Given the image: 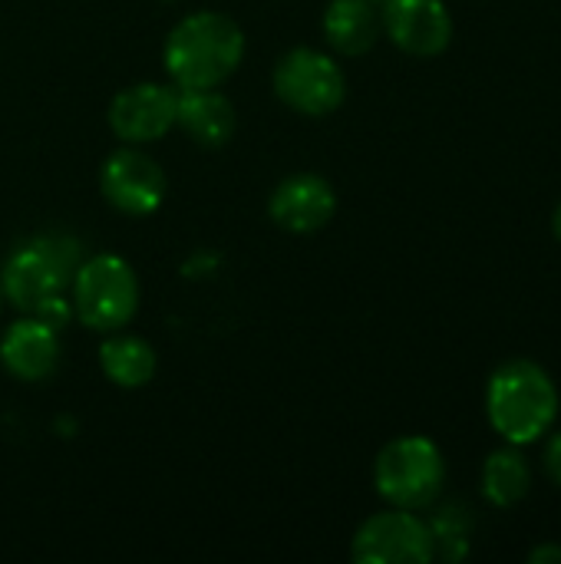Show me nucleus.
Wrapping results in <instances>:
<instances>
[{"mask_svg":"<svg viewBox=\"0 0 561 564\" xmlns=\"http://www.w3.org/2000/svg\"><path fill=\"white\" fill-rule=\"evenodd\" d=\"M430 535H433V549L443 562H463L470 555V539H473V512L463 502H446L433 512V519L427 522Z\"/></svg>","mask_w":561,"mask_h":564,"instance_id":"17","label":"nucleus"},{"mask_svg":"<svg viewBox=\"0 0 561 564\" xmlns=\"http://www.w3.org/2000/svg\"><path fill=\"white\" fill-rule=\"evenodd\" d=\"M99 192L122 215H152L165 198V172L152 155L126 145L103 162Z\"/></svg>","mask_w":561,"mask_h":564,"instance_id":"8","label":"nucleus"},{"mask_svg":"<svg viewBox=\"0 0 561 564\" xmlns=\"http://www.w3.org/2000/svg\"><path fill=\"white\" fill-rule=\"evenodd\" d=\"M245 56L241 26L218 10H198L182 17L162 50L165 69L179 89L222 86Z\"/></svg>","mask_w":561,"mask_h":564,"instance_id":"1","label":"nucleus"},{"mask_svg":"<svg viewBox=\"0 0 561 564\" xmlns=\"http://www.w3.org/2000/svg\"><path fill=\"white\" fill-rule=\"evenodd\" d=\"M83 264V245L66 231H43L20 245L7 261L0 274L3 297L33 314L36 304H43L50 294H63L73 284L76 268Z\"/></svg>","mask_w":561,"mask_h":564,"instance_id":"3","label":"nucleus"},{"mask_svg":"<svg viewBox=\"0 0 561 564\" xmlns=\"http://www.w3.org/2000/svg\"><path fill=\"white\" fill-rule=\"evenodd\" d=\"M380 13L374 0H331L324 10V36L344 56H364L380 40Z\"/></svg>","mask_w":561,"mask_h":564,"instance_id":"14","label":"nucleus"},{"mask_svg":"<svg viewBox=\"0 0 561 564\" xmlns=\"http://www.w3.org/2000/svg\"><path fill=\"white\" fill-rule=\"evenodd\" d=\"M69 288H73V314L99 334H116L132 321L139 307L136 271L119 254H96L83 261Z\"/></svg>","mask_w":561,"mask_h":564,"instance_id":"5","label":"nucleus"},{"mask_svg":"<svg viewBox=\"0 0 561 564\" xmlns=\"http://www.w3.org/2000/svg\"><path fill=\"white\" fill-rule=\"evenodd\" d=\"M268 212L281 231L314 235L334 218L337 195H334L327 178H321L314 172H294V175L278 182V188L271 192Z\"/></svg>","mask_w":561,"mask_h":564,"instance_id":"11","label":"nucleus"},{"mask_svg":"<svg viewBox=\"0 0 561 564\" xmlns=\"http://www.w3.org/2000/svg\"><path fill=\"white\" fill-rule=\"evenodd\" d=\"M380 26L410 56H440L453 43V17L443 0H387Z\"/></svg>","mask_w":561,"mask_h":564,"instance_id":"10","label":"nucleus"},{"mask_svg":"<svg viewBox=\"0 0 561 564\" xmlns=\"http://www.w3.org/2000/svg\"><path fill=\"white\" fill-rule=\"evenodd\" d=\"M179 112V93L162 83H136L126 86L112 102H109V129L129 142H155L175 126Z\"/></svg>","mask_w":561,"mask_h":564,"instance_id":"9","label":"nucleus"},{"mask_svg":"<svg viewBox=\"0 0 561 564\" xmlns=\"http://www.w3.org/2000/svg\"><path fill=\"white\" fill-rule=\"evenodd\" d=\"M486 416L509 446L539 443L559 416L555 380L536 360H506L486 383Z\"/></svg>","mask_w":561,"mask_h":564,"instance_id":"2","label":"nucleus"},{"mask_svg":"<svg viewBox=\"0 0 561 564\" xmlns=\"http://www.w3.org/2000/svg\"><path fill=\"white\" fill-rule=\"evenodd\" d=\"M529 564H561V545H539L529 552Z\"/></svg>","mask_w":561,"mask_h":564,"instance_id":"20","label":"nucleus"},{"mask_svg":"<svg viewBox=\"0 0 561 564\" xmlns=\"http://www.w3.org/2000/svg\"><path fill=\"white\" fill-rule=\"evenodd\" d=\"M479 486H483V496L489 506H496V509L519 506L532 489V469H529L526 456L519 453V446H506V449L489 453L483 463Z\"/></svg>","mask_w":561,"mask_h":564,"instance_id":"15","label":"nucleus"},{"mask_svg":"<svg viewBox=\"0 0 561 564\" xmlns=\"http://www.w3.org/2000/svg\"><path fill=\"white\" fill-rule=\"evenodd\" d=\"M0 364L13 380H23V383L46 380L60 364L56 330L36 321L33 314L26 321H17L0 340Z\"/></svg>","mask_w":561,"mask_h":564,"instance_id":"12","label":"nucleus"},{"mask_svg":"<svg viewBox=\"0 0 561 564\" xmlns=\"http://www.w3.org/2000/svg\"><path fill=\"white\" fill-rule=\"evenodd\" d=\"M446 482V459L427 436H400L387 443L374 463V486L393 509H430Z\"/></svg>","mask_w":561,"mask_h":564,"instance_id":"4","label":"nucleus"},{"mask_svg":"<svg viewBox=\"0 0 561 564\" xmlns=\"http://www.w3.org/2000/svg\"><path fill=\"white\" fill-rule=\"evenodd\" d=\"M542 473H546V479L561 489V433H552L549 440H546V449H542Z\"/></svg>","mask_w":561,"mask_h":564,"instance_id":"19","label":"nucleus"},{"mask_svg":"<svg viewBox=\"0 0 561 564\" xmlns=\"http://www.w3.org/2000/svg\"><path fill=\"white\" fill-rule=\"evenodd\" d=\"M350 555L360 564H427L436 558L430 525L410 509H390L370 516L350 542Z\"/></svg>","mask_w":561,"mask_h":564,"instance_id":"7","label":"nucleus"},{"mask_svg":"<svg viewBox=\"0 0 561 564\" xmlns=\"http://www.w3.org/2000/svg\"><path fill=\"white\" fill-rule=\"evenodd\" d=\"M175 126H182V132L205 145V149H222L231 135H235V106L225 93L215 89H182L179 93V112H175Z\"/></svg>","mask_w":561,"mask_h":564,"instance_id":"13","label":"nucleus"},{"mask_svg":"<svg viewBox=\"0 0 561 564\" xmlns=\"http://www.w3.org/2000/svg\"><path fill=\"white\" fill-rule=\"evenodd\" d=\"M155 350L142 337L116 334L99 347V367L103 373L122 387V390H139L155 377Z\"/></svg>","mask_w":561,"mask_h":564,"instance_id":"16","label":"nucleus"},{"mask_svg":"<svg viewBox=\"0 0 561 564\" xmlns=\"http://www.w3.org/2000/svg\"><path fill=\"white\" fill-rule=\"evenodd\" d=\"M0 307H3V291H0Z\"/></svg>","mask_w":561,"mask_h":564,"instance_id":"22","label":"nucleus"},{"mask_svg":"<svg viewBox=\"0 0 561 564\" xmlns=\"http://www.w3.org/2000/svg\"><path fill=\"white\" fill-rule=\"evenodd\" d=\"M278 99L301 116H331L347 96L344 69L321 50H288L274 66Z\"/></svg>","mask_w":561,"mask_h":564,"instance_id":"6","label":"nucleus"},{"mask_svg":"<svg viewBox=\"0 0 561 564\" xmlns=\"http://www.w3.org/2000/svg\"><path fill=\"white\" fill-rule=\"evenodd\" d=\"M374 3H387V0H374Z\"/></svg>","mask_w":561,"mask_h":564,"instance_id":"23","label":"nucleus"},{"mask_svg":"<svg viewBox=\"0 0 561 564\" xmlns=\"http://www.w3.org/2000/svg\"><path fill=\"white\" fill-rule=\"evenodd\" d=\"M552 231H555V238H559L561 245V205L555 208V215H552Z\"/></svg>","mask_w":561,"mask_h":564,"instance_id":"21","label":"nucleus"},{"mask_svg":"<svg viewBox=\"0 0 561 564\" xmlns=\"http://www.w3.org/2000/svg\"><path fill=\"white\" fill-rule=\"evenodd\" d=\"M33 317L43 321L46 327H53L56 334L73 321V301H63V294H50L43 304L33 307Z\"/></svg>","mask_w":561,"mask_h":564,"instance_id":"18","label":"nucleus"}]
</instances>
